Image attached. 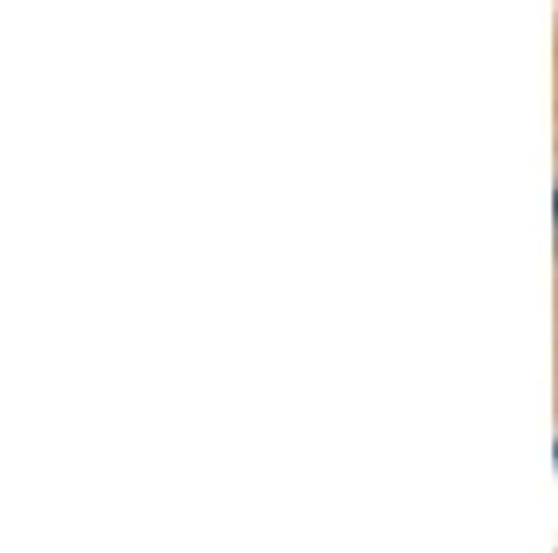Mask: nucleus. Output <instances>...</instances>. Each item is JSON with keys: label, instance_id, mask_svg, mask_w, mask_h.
I'll return each instance as SVG.
<instances>
[{"label": "nucleus", "instance_id": "1", "mask_svg": "<svg viewBox=\"0 0 558 553\" xmlns=\"http://www.w3.org/2000/svg\"><path fill=\"white\" fill-rule=\"evenodd\" d=\"M553 229H558V196H553Z\"/></svg>", "mask_w": 558, "mask_h": 553}]
</instances>
